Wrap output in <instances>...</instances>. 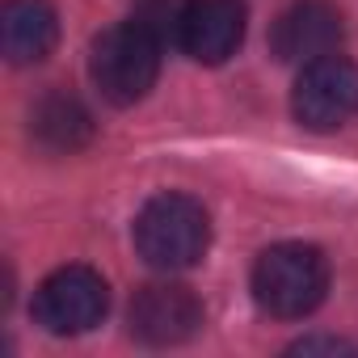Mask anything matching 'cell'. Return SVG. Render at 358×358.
<instances>
[{"instance_id": "7a4b0ae2", "label": "cell", "mask_w": 358, "mask_h": 358, "mask_svg": "<svg viewBox=\"0 0 358 358\" xmlns=\"http://www.w3.org/2000/svg\"><path fill=\"white\" fill-rule=\"evenodd\" d=\"M211 245V215L190 194H156L135 220V249L156 270H190Z\"/></svg>"}, {"instance_id": "52a82bcc", "label": "cell", "mask_w": 358, "mask_h": 358, "mask_svg": "<svg viewBox=\"0 0 358 358\" xmlns=\"http://www.w3.org/2000/svg\"><path fill=\"white\" fill-rule=\"evenodd\" d=\"M341 13L329 5V0H295L291 9L278 13L274 30H270V51L278 64H312L324 59L341 47Z\"/></svg>"}, {"instance_id": "30bf717a", "label": "cell", "mask_w": 358, "mask_h": 358, "mask_svg": "<svg viewBox=\"0 0 358 358\" xmlns=\"http://www.w3.org/2000/svg\"><path fill=\"white\" fill-rule=\"evenodd\" d=\"M93 114L85 110L80 97L55 89L47 97L34 101L30 110V139L43 148V152H55V156H68V152H80L89 139H93Z\"/></svg>"}, {"instance_id": "7c38bea8", "label": "cell", "mask_w": 358, "mask_h": 358, "mask_svg": "<svg viewBox=\"0 0 358 358\" xmlns=\"http://www.w3.org/2000/svg\"><path fill=\"white\" fill-rule=\"evenodd\" d=\"M316 350H329V354H350L354 345H350V341H341V337H303V341H295V345H291V354H316Z\"/></svg>"}, {"instance_id": "9c48e42d", "label": "cell", "mask_w": 358, "mask_h": 358, "mask_svg": "<svg viewBox=\"0 0 358 358\" xmlns=\"http://www.w3.org/2000/svg\"><path fill=\"white\" fill-rule=\"evenodd\" d=\"M59 43V13L51 0H5L0 9V47L5 59L26 68L43 64Z\"/></svg>"}, {"instance_id": "3957f363", "label": "cell", "mask_w": 358, "mask_h": 358, "mask_svg": "<svg viewBox=\"0 0 358 358\" xmlns=\"http://www.w3.org/2000/svg\"><path fill=\"white\" fill-rule=\"evenodd\" d=\"M160 47L164 43L135 17L122 22V26H110L93 43V59H89L93 85L101 89V97L114 101V106L143 101L148 89L160 76Z\"/></svg>"}, {"instance_id": "5b68a950", "label": "cell", "mask_w": 358, "mask_h": 358, "mask_svg": "<svg viewBox=\"0 0 358 358\" xmlns=\"http://www.w3.org/2000/svg\"><path fill=\"white\" fill-rule=\"evenodd\" d=\"M291 114L308 131H337L358 114V64L345 55H324L303 64L295 93H291Z\"/></svg>"}, {"instance_id": "277c9868", "label": "cell", "mask_w": 358, "mask_h": 358, "mask_svg": "<svg viewBox=\"0 0 358 358\" xmlns=\"http://www.w3.org/2000/svg\"><path fill=\"white\" fill-rule=\"evenodd\" d=\"M106 308H110L106 278L89 266H64V270H55L38 282L30 312L47 333L76 337V333H89L93 324H101Z\"/></svg>"}, {"instance_id": "8fae6325", "label": "cell", "mask_w": 358, "mask_h": 358, "mask_svg": "<svg viewBox=\"0 0 358 358\" xmlns=\"http://www.w3.org/2000/svg\"><path fill=\"white\" fill-rule=\"evenodd\" d=\"M186 5H190V0H143V5L135 9V22H143L160 43H164V38L177 43V26H182Z\"/></svg>"}, {"instance_id": "8992f818", "label": "cell", "mask_w": 358, "mask_h": 358, "mask_svg": "<svg viewBox=\"0 0 358 358\" xmlns=\"http://www.w3.org/2000/svg\"><path fill=\"white\" fill-rule=\"evenodd\" d=\"M127 320L143 345H182L203 329V303L186 282H148L135 291Z\"/></svg>"}, {"instance_id": "ba28073f", "label": "cell", "mask_w": 358, "mask_h": 358, "mask_svg": "<svg viewBox=\"0 0 358 358\" xmlns=\"http://www.w3.org/2000/svg\"><path fill=\"white\" fill-rule=\"evenodd\" d=\"M245 43V5L241 0H190L182 26H177V47L199 64H228Z\"/></svg>"}, {"instance_id": "6da1fadb", "label": "cell", "mask_w": 358, "mask_h": 358, "mask_svg": "<svg viewBox=\"0 0 358 358\" xmlns=\"http://www.w3.org/2000/svg\"><path fill=\"white\" fill-rule=\"evenodd\" d=\"M329 295V257L316 245L282 241L270 245L253 266V299L278 320L312 316Z\"/></svg>"}]
</instances>
